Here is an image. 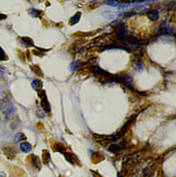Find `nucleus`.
I'll return each mask as SVG.
<instances>
[{"label": "nucleus", "mask_w": 176, "mask_h": 177, "mask_svg": "<svg viewBox=\"0 0 176 177\" xmlns=\"http://www.w3.org/2000/svg\"><path fill=\"white\" fill-rule=\"evenodd\" d=\"M14 107L10 98L6 95L0 97V118L8 120L13 117L14 113Z\"/></svg>", "instance_id": "f257e3e1"}, {"label": "nucleus", "mask_w": 176, "mask_h": 177, "mask_svg": "<svg viewBox=\"0 0 176 177\" xmlns=\"http://www.w3.org/2000/svg\"><path fill=\"white\" fill-rule=\"evenodd\" d=\"M26 162L30 166L36 170L39 171L41 168V164L39 157L38 156L31 154L26 157Z\"/></svg>", "instance_id": "f03ea898"}, {"label": "nucleus", "mask_w": 176, "mask_h": 177, "mask_svg": "<svg viewBox=\"0 0 176 177\" xmlns=\"http://www.w3.org/2000/svg\"><path fill=\"white\" fill-rule=\"evenodd\" d=\"M38 92L39 97L41 99V106L42 107V109L46 113L50 112L51 110L50 106L47 100L46 92L44 90H42V89L38 91Z\"/></svg>", "instance_id": "7ed1b4c3"}, {"label": "nucleus", "mask_w": 176, "mask_h": 177, "mask_svg": "<svg viewBox=\"0 0 176 177\" xmlns=\"http://www.w3.org/2000/svg\"><path fill=\"white\" fill-rule=\"evenodd\" d=\"M3 151H4L5 155H6V157L9 159H13L16 157V151L13 149V148H11V147L5 148L3 149Z\"/></svg>", "instance_id": "20e7f679"}, {"label": "nucleus", "mask_w": 176, "mask_h": 177, "mask_svg": "<svg viewBox=\"0 0 176 177\" xmlns=\"http://www.w3.org/2000/svg\"><path fill=\"white\" fill-rule=\"evenodd\" d=\"M42 159L43 163L45 165L48 164L50 161V154L48 151L47 150L42 151Z\"/></svg>", "instance_id": "39448f33"}, {"label": "nucleus", "mask_w": 176, "mask_h": 177, "mask_svg": "<svg viewBox=\"0 0 176 177\" xmlns=\"http://www.w3.org/2000/svg\"><path fill=\"white\" fill-rule=\"evenodd\" d=\"M20 148L24 153H29L32 150L31 144L28 142H22L20 145Z\"/></svg>", "instance_id": "423d86ee"}, {"label": "nucleus", "mask_w": 176, "mask_h": 177, "mask_svg": "<svg viewBox=\"0 0 176 177\" xmlns=\"http://www.w3.org/2000/svg\"><path fill=\"white\" fill-rule=\"evenodd\" d=\"M31 85L34 89H35V90L39 91L40 90H41L43 86V83L41 80H35L32 82Z\"/></svg>", "instance_id": "0eeeda50"}, {"label": "nucleus", "mask_w": 176, "mask_h": 177, "mask_svg": "<svg viewBox=\"0 0 176 177\" xmlns=\"http://www.w3.org/2000/svg\"><path fill=\"white\" fill-rule=\"evenodd\" d=\"M28 13L30 16L35 17V18H38L39 17H41L42 14V11H40L39 10L35 9V8H31L28 10Z\"/></svg>", "instance_id": "6e6552de"}, {"label": "nucleus", "mask_w": 176, "mask_h": 177, "mask_svg": "<svg viewBox=\"0 0 176 177\" xmlns=\"http://www.w3.org/2000/svg\"><path fill=\"white\" fill-rule=\"evenodd\" d=\"M147 16L150 20L152 21H156L158 20L159 18L158 12L156 10H152L151 11L148 12Z\"/></svg>", "instance_id": "1a4fd4ad"}, {"label": "nucleus", "mask_w": 176, "mask_h": 177, "mask_svg": "<svg viewBox=\"0 0 176 177\" xmlns=\"http://www.w3.org/2000/svg\"><path fill=\"white\" fill-rule=\"evenodd\" d=\"M21 42H22V44L26 46H34V43H33V40H32L30 38H21Z\"/></svg>", "instance_id": "9d476101"}, {"label": "nucleus", "mask_w": 176, "mask_h": 177, "mask_svg": "<svg viewBox=\"0 0 176 177\" xmlns=\"http://www.w3.org/2000/svg\"><path fill=\"white\" fill-rule=\"evenodd\" d=\"M81 16V14L80 12H78L77 14H75L74 16H73L69 20V24L71 25H74V24L77 23V22L79 21L80 18Z\"/></svg>", "instance_id": "9b49d317"}, {"label": "nucleus", "mask_w": 176, "mask_h": 177, "mask_svg": "<svg viewBox=\"0 0 176 177\" xmlns=\"http://www.w3.org/2000/svg\"><path fill=\"white\" fill-rule=\"evenodd\" d=\"M31 70L33 71L34 73H35L36 75H38L39 76H43V73L42 71L40 68L37 65H33L30 67Z\"/></svg>", "instance_id": "f8f14e48"}, {"label": "nucleus", "mask_w": 176, "mask_h": 177, "mask_svg": "<svg viewBox=\"0 0 176 177\" xmlns=\"http://www.w3.org/2000/svg\"><path fill=\"white\" fill-rule=\"evenodd\" d=\"M8 60V57L5 51L0 46V61H5Z\"/></svg>", "instance_id": "ddd939ff"}, {"label": "nucleus", "mask_w": 176, "mask_h": 177, "mask_svg": "<svg viewBox=\"0 0 176 177\" xmlns=\"http://www.w3.org/2000/svg\"><path fill=\"white\" fill-rule=\"evenodd\" d=\"M17 139L18 141H21V140H26V138L24 134H23L22 133H19L17 135Z\"/></svg>", "instance_id": "4468645a"}, {"label": "nucleus", "mask_w": 176, "mask_h": 177, "mask_svg": "<svg viewBox=\"0 0 176 177\" xmlns=\"http://www.w3.org/2000/svg\"><path fill=\"white\" fill-rule=\"evenodd\" d=\"M37 115L38 117L43 118L44 117V114L42 112V111L39 110H38V112H37Z\"/></svg>", "instance_id": "2eb2a0df"}, {"label": "nucleus", "mask_w": 176, "mask_h": 177, "mask_svg": "<svg viewBox=\"0 0 176 177\" xmlns=\"http://www.w3.org/2000/svg\"><path fill=\"white\" fill-rule=\"evenodd\" d=\"M7 18V16L3 14H0V21L1 20H5Z\"/></svg>", "instance_id": "dca6fc26"}, {"label": "nucleus", "mask_w": 176, "mask_h": 177, "mask_svg": "<svg viewBox=\"0 0 176 177\" xmlns=\"http://www.w3.org/2000/svg\"><path fill=\"white\" fill-rule=\"evenodd\" d=\"M40 1H43V0H40Z\"/></svg>", "instance_id": "f3484780"}]
</instances>
